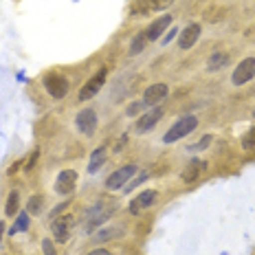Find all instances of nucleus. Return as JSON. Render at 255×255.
<instances>
[{
  "label": "nucleus",
  "instance_id": "obj_10",
  "mask_svg": "<svg viewBox=\"0 0 255 255\" xmlns=\"http://www.w3.org/2000/svg\"><path fill=\"white\" fill-rule=\"evenodd\" d=\"M53 187H55V191L60 196H71L77 187V172L75 169H64V172H60Z\"/></svg>",
  "mask_w": 255,
  "mask_h": 255
},
{
  "label": "nucleus",
  "instance_id": "obj_8",
  "mask_svg": "<svg viewBox=\"0 0 255 255\" xmlns=\"http://www.w3.org/2000/svg\"><path fill=\"white\" fill-rule=\"evenodd\" d=\"M44 88L53 99H62L68 93V79L64 75H57V73H51L44 77Z\"/></svg>",
  "mask_w": 255,
  "mask_h": 255
},
{
  "label": "nucleus",
  "instance_id": "obj_11",
  "mask_svg": "<svg viewBox=\"0 0 255 255\" xmlns=\"http://www.w3.org/2000/svg\"><path fill=\"white\" fill-rule=\"evenodd\" d=\"M167 93H169V88L165 86V84H152V86L145 88L141 102L145 104V108H147V106H158L163 99L167 97Z\"/></svg>",
  "mask_w": 255,
  "mask_h": 255
},
{
  "label": "nucleus",
  "instance_id": "obj_23",
  "mask_svg": "<svg viewBox=\"0 0 255 255\" xmlns=\"http://www.w3.org/2000/svg\"><path fill=\"white\" fill-rule=\"evenodd\" d=\"M40 209H42V196H33L29 200V214H38Z\"/></svg>",
  "mask_w": 255,
  "mask_h": 255
},
{
  "label": "nucleus",
  "instance_id": "obj_26",
  "mask_svg": "<svg viewBox=\"0 0 255 255\" xmlns=\"http://www.w3.org/2000/svg\"><path fill=\"white\" fill-rule=\"evenodd\" d=\"M174 0H150V4H152V9H165L169 7Z\"/></svg>",
  "mask_w": 255,
  "mask_h": 255
},
{
  "label": "nucleus",
  "instance_id": "obj_5",
  "mask_svg": "<svg viewBox=\"0 0 255 255\" xmlns=\"http://www.w3.org/2000/svg\"><path fill=\"white\" fill-rule=\"evenodd\" d=\"M106 75H108V68H99V71L84 84V88L79 90V102H88V99H93L106 84Z\"/></svg>",
  "mask_w": 255,
  "mask_h": 255
},
{
  "label": "nucleus",
  "instance_id": "obj_16",
  "mask_svg": "<svg viewBox=\"0 0 255 255\" xmlns=\"http://www.w3.org/2000/svg\"><path fill=\"white\" fill-rule=\"evenodd\" d=\"M106 158H108V150L102 145V147H97L93 154H90V161H88V172L90 174H95L97 169H102V165L106 163Z\"/></svg>",
  "mask_w": 255,
  "mask_h": 255
},
{
  "label": "nucleus",
  "instance_id": "obj_18",
  "mask_svg": "<svg viewBox=\"0 0 255 255\" xmlns=\"http://www.w3.org/2000/svg\"><path fill=\"white\" fill-rule=\"evenodd\" d=\"M227 62H229V55H227V53H214V55L209 57L207 68H209V71H218V68H222Z\"/></svg>",
  "mask_w": 255,
  "mask_h": 255
},
{
  "label": "nucleus",
  "instance_id": "obj_4",
  "mask_svg": "<svg viewBox=\"0 0 255 255\" xmlns=\"http://www.w3.org/2000/svg\"><path fill=\"white\" fill-rule=\"evenodd\" d=\"M136 174V165L134 163H130V165H124L119 169H115L113 174H110L108 178H106V187L108 189H124L128 185V180H132V176Z\"/></svg>",
  "mask_w": 255,
  "mask_h": 255
},
{
  "label": "nucleus",
  "instance_id": "obj_13",
  "mask_svg": "<svg viewBox=\"0 0 255 255\" xmlns=\"http://www.w3.org/2000/svg\"><path fill=\"white\" fill-rule=\"evenodd\" d=\"M203 172H205V161H200V158H191L187 165L180 169V180L189 185V183H194V180H198L200 176H203Z\"/></svg>",
  "mask_w": 255,
  "mask_h": 255
},
{
  "label": "nucleus",
  "instance_id": "obj_27",
  "mask_svg": "<svg viewBox=\"0 0 255 255\" xmlns=\"http://www.w3.org/2000/svg\"><path fill=\"white\" fill-rule=\"evenodd\" d=\"M42 249H44V255H55V247L51 240H42Z\"/></svg>",
  "mask_w": 255,
  "mask_h": 255
},
{
  "label": "nucleus",
  "instance_id": "obj_22",
  "mask_svg": "<svg viewBox=\"0 0 255 255\" xmlns=\"http://www.w3.org/2000/svg\"><path fill=\"white\" fill-rule=\"evenodd\" d=\"M143 110H145V104H143V102H134V104H130V106H128L126 115H128V117H134V115L143 113Z\"/></svg>",
  "mask_w": 255,
  "mask_h": 255
},
{
  "label": "nucleus",
  "instance_id": "obj_21",
  "mask_svg": "<svg viewBox=\"0 0 255 255\" xmlns=\"http://www.w3.org/2000/svg\"><path fill=\"white\" fill-rule=\"evenodd\" d=\"M242 147L244 150H249V147H255V128L247 132V134L242 136Z\"/></svg>",
  "mask_w": 255,
  "mask_h": 255
},
{
  "label": "nucleus",
  "instance_id": "obj_2",
  "mask_svg": "<svg viewBox=\"0 0 255 255\" xmlns=\"http://www.w3.org/2000/svg\"><path fill=\"white\" fill-rule=\"evenodd\" d=\"M117 209V203L113 200V203H97L93 207V209H88L86 211V231H90V229H97L102 222H106L110 218V214Z\"/></svg>",
  "mask_w": 255,
  "mask_h": 255
},
{
  "label": "nucleus",
  "instance_id": "obj_12",
  "mask_svg": "<svg viewBox=\"0 0 255 255\" xmlns=\"http://www.w3.org/2000/svg\"><path fill=\"white\" fill-rule=\"evenodd\" d=\"M200 24L198 22H191V24H187L183 31H180V35H178V46L183 51H187V49H191V46L198 42V38H200Z\"/></svg>",
  "mask_w": 255,
  "mask_h": 255
},
{
  "label": "nucleus",
  "instance_id": "obj_20",
  "mask_svg": "<svg viewBox=\"0 0 255 255\" xmlns=\"http://www.w3.org/2000/svg\"><path fill=\"white\" fill-rule=\"evenodd\" d=\"M26 229H29V214H20L15 225L11 227V236H15L18 231H26Z\"/></svg>",
  "mask_w": 255,
  "mask_h": 255
},
{
  "label": "nucleus",
  "instance_id": "obj_15",
  "mask_svg": "<svg viewBox=\"0 0 255 255\" xmlns=\"http://www.w3.org/2000/svg\"><path fill=\"white\" fill-rule=\"evenodd\" d=\"M169 24H172V15H163V18H156L154 22L150 24V29L145 31V38H147V42H154V40H158L163 33L169 29Z\"/></svg>",
  "mask_w": 255,
  "mask_h": 255
},
{
  "label": "nucleus",
  "instance_id": "obj_29",
  "mask_svg": "<svg viewBox=\"0 0 255 255\" xmlns=\"http://www.w3.org/2000/svg\"><path fill=\"white\" fill-rule=\"evenodd\" d=\"M88 255H113V253L106 251V249H95V251H90Z\"/></svg>",
  "mask_w": 255,
  "mask_h": 255
},
{
  "label": "nucleus",
  "instance_id": "obj_1",
  "mask_svg": "<svg viewBox=\"0 0 255 255\" xmlns=\"http://www.w3.org/2000/svg\"><path fill=\"white\" fill-rule=\"evenodd\" d=\"M196 128H198V117H194V115L180 117L176 124H174V126L165 132V136H163V143H176V141H180V139H185L187 134H191Z\"/></svg>",
  "mask_w": 255,
  "mask_h": 255
},
{
  "label": "nucleus",
  "instance_id": "obj_28",
  "mask_svg": "<svg viewBox=\"0 0 255 255\" xmlns=\"http://www.w3.org/2000/svg\"><path fill=\"white\" fill-rule=\"evenodd\" d=\"M174 38H176V29H172V31H169V33L165 35V38H163V44H167V42H172Z\"/></svg>",
  "mask_w": 255,
  "mask_h": 255
},
{
  "label": "nucleus",
  "instance_id": "obj_25",
  "mask_svg": "<svg viewBox=\"0 0 255 255\" xmlns=\"http://www.w3.org/2000/svg\"><path fill=\"white\" fill-rule=\"evenodd\" d=\"M145 178H147V172H143V174H139V176H136V178H134V176H132V183H128V185H126V187H124V189H126V191H132V189H134V187H136V185H141V183H143V180H145Z\"/></svg>",
  "mask_w": 255,
  "mask_h": 255
},
{
  "label": "nucleus",
  "instance_id": "obj_31",
  "mask_svg": "<svg viewBox=\"0 0 255 255\" xmlns=\"http://www.w3.org/2000/svg\"><path fill=\"white\" fill-rule=\"evenodd\" d=\"M253 117H255V113H253Z\"/></svg>",
  "mask_w": 255,
  "mask_h": 255
},
{
  "label": "nucleus",
  "instance_id": "obj_24",
  "mask_svg": "<svg viewBox=\"0 0 255 255\" xmlns=\"http://www.w3.org/2000/svg\"><path fill=\"white\" fill-rule=\"evenodd\" d=\"M211 141H214V136H211V134H205L203 139H200L198 143H196V145H191V150H207Z\"/></svg>",
  "mask_w": 255,
  "mask_h": 255
},
{
  "label": "nucleus",
  "instance_id": "obj_3",
  "mask_svg": "<svg viewBox=\"0 0 255 255\" xmlns=\"http://www.w3.org/2000/svg\"><path fill=\"white\" fill-rule=\"evenodd\" d=\"M255 77V57H244V60L233 68L231 84L233 86H244Z\"/></svg>",
  "mask_w": 255,
  "mask_h": 255
},
{
  "label": "nucleus",
  "instance_id": "obj_19",
  "mask_svg": "<svg viewBox=\"0 0 255 255\" xmlns=\"http://www.w3.org/2000/svg\"><path fill=\"white\" fill-rule=\"evenodd\" d=\"M145 42H147L145 31H141V33L136 35L134 40H132V46H130V53H132V55H139V53L143 51V46H145Z\"/></svg>",
  "mask_w": 255,
  "mask_h": 255
},
{
  "label": "nucleus",
  "instance_id": "obj_6",
  "mask_svg": "<svg viewBox=\"0 0 255 255\" xmlns=\"http://www.w3.org/2000/svg\"><path fill=\"white\" fill-rule=\"evenodd\" d=\"M71 229H73V216L71 214L55 216L51 220V231H53V236H55V240L60 244L68 242V238H71Z\"/></svg>",
  "mask_w": 255,
  "mask_h": 255
},
{
  "label": "nucleus",
  "instance_id": "obj_14",
  "mask_svg": "<svg viewBox=\"0 0 255 255\" xmlns=\"http://www.w3.org/2000/svg\"><path fill=\"white\" fill-rule=\"evenodd\" d=\"M161 117H163V110H161V108L145 110V115H143L141 119L136 121V132H139V134H143V132L152 130V128L156 126L158 121H161Z\"/></svg>",
  "mask_w": 255,
  "mask_h": 255
},
{
  "label": "nucleus",
  "instance_id": "obj_17",
  "mask_svg": "<svg viewBox=\"0 0 255 255\" xmlns=\"http://www.w3.org/2000/svg\"><path fill=\"white\" fill-rule=\"evenodd\" d=\"M18 207H20V194L18 191H11L7 198V207H4V214H7L9 218H13L15 214H18Z\"/></svg>",
  "mask_w": 255,
  "mask_h": 255
},
{
  "label": "nucleus",
  "instance_id": "obj_30",
  "mask_svg": "<svg viewBox=\"0 0 255 255\" xmlns=\"http://www.w3.org/2000/svg\"><path fill=\"white\" fill-rule=\"evenodd\" d=\"M2 236H4V222H0V240H2Z\"/></svg>",
  "mask_w": 255,
  "mask_h": 255
},
{
  "label": "nucleus",
  "instance_id": "obj_7",
  "mask_svg": "<svg viewBox=\"0 0 255 255\" xmlns=\"http://www.w3.org/2000/svg\"><path fill=\"white\" fill-rule=\"evenodd\" d=\"M75 124H77V130L82 132L84 136H93L95 130H97V113H95L93 108L79 110L75 117Z\"/></svg>",
  "mask_w": 255,
  "mask_h": 255
},
{
  "label": "nucleus",
  "instance_id": "obj_9",
  "mask_svg": "<svg viewBox=\"0 0 255 255\" xmlns=\"http://www.w3.org/2000/svg\"><path fill=\"white\" fill-rule=\"evenodd\" d=\"M156 198H158V191L156 189H145V191H141L136 198L130 200V207H128V209H130L132 216H139L145 209H150V207L156 203Z\"/></svg>",
  "mask_w": 255,
  "mask_h": 255
}]
</instances>
